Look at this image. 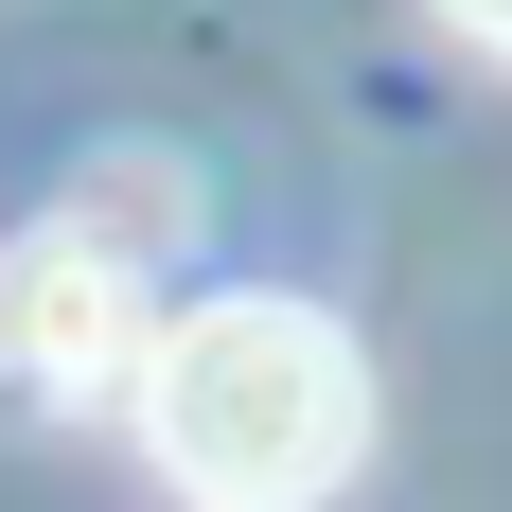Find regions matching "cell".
I'll use <instances>...</instances> for the list:
<instances>
[{
    "label": "cell",
    "mask_w": 512,
    "mask_h": 512,
    "mask_svg": "<svg viewBox=\"0 0 512 512\" xmlns=\"http://www.w3.org/2000/svg\"><path fill=\"white\" fill-rule=\"evenodd\" d=\"M124 389L195 512H318L371 460V354L318 301H159Z\"/></svg>",
    "instance_id": "cell-1"
},
{
    "label": "cell",
    "mask_w": 512,
    "mask_h": 512,
    "mask_svg": "<svg viewBox=\"0 0 512 512\" xmlns=\"http://www.w3.org/2000/svg\"><path fill=\"white\" fill-rule=\"evenodd\" d=\"M159 230H177L159 177H89L71 212H36V230L0 248V389H36V407H106V389L142 371L159 301H177Z\"/></svg>",
    "instance_id": "cell-2"
},
{
    "label": "cell",
    "mask_w": 512,
    "mask_h": 512,
    "mask_svg": "<svg viewBox=\"0 0 512 512\" xmlns=\"http://www.w3.org/2000/svg\"><path fill=\"white\" fill-rule=\"evenodd\" d=\"M442 18H460V36H477V53H512V0H442Z\"/></svg>",
    "instance_id": "cell-3"
}]
</instances>
